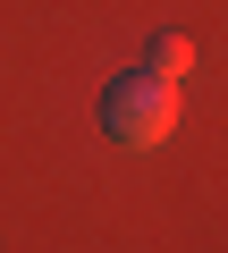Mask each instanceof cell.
<instances>
[{"label":"cell","instance_id":"1","mask_svg":"<svg viewBox=\"0 0 228 253\" xmlns=\"http://www.w3.org/2000/svg\"><path fill=\"white\" fill-rule=\"evenodd\" d=\"M101 126H110L127 152H152L169 126H178V84H169V76H152V68L110 76V93H101Z\"/></svg>","mask_w":228,"mask_h":253},{"label":"cell","instance_id":"2","mask_svg":"<svg viewBox=\"0 0 228 253\" xmlns=\"http://www.w3.org/2000/svg\"><path fill=\"white\" fill-rule=\"evenodd\" d=\"M186 68H194V42H186V34H152V76H169V84H178Z\"/></svg>","mask_w":228,"mask_h":253}]
</instances>
